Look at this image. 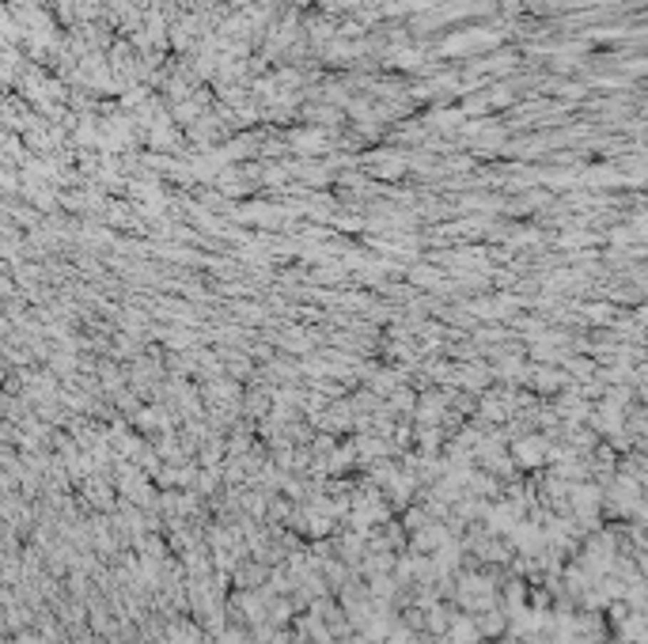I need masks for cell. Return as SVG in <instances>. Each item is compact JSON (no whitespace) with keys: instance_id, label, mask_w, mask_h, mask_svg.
I'll return each instance as SVG.
<instances>
[{"instance_id":"6da1fadb","label":"cell","mask_w":648,"mask_h":644,"mask_svg":"<svg viewBox=\"0 0 648 644\" xmlns=\"http://www.w3.org/2000/svg\"><path fill=\"white\" fill-rule=\"evenodd\" d=\"M478 629H482L485 637H497L500 633V614H489V618H478Z\"/></svg>"}]
</instances>
